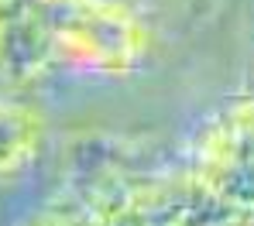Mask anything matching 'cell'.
Wrapping results in <instances>:
<instances>
[{
    "label": "cell",
    "mask_w": 254,
    "mask_h": 226,
    "mask_svg": "<svg viewBox=\"0 0 254 226\" xmlns=\"http://www.w3.org/2000/svg\"><path fill=\"white\" fill-rule=\"evenodd\" d=\"M130 0H0V83L24 92L59 72L130 76L151 55Z\"/></svg>",
    "instance_id": "cell-1"
},
{
    "label": "cell",
    "mask_w": 254,
    "mask_h": 226,
    "mask_svg": "<svg viewBox=\"0 0 254 226\" xmlns=\"http://www.w3.org/2000/svg\"><path fill=\"white\" fill-rule=\"evenodd\" d=\"M189 185L241 226H254V92L227 103L196 140Z\"/></svg>",
    "instance_id": "cell-2"
},
{
    "label": "cell",
    "mask_w": 254,
    "mask_h": 226,
    "mask_svg": "<svg viewBox=\"0 0 254 226\" xmlns=\"http://www.w3.org/2000/svg\"><path fill=\"white\" fill-rule=\"evenodd\" d=\"M45 113L21 92H0V179L35 165L45 147Z\"/></svg>",
    "instance_id": "cell-3"
}]
</instances>
